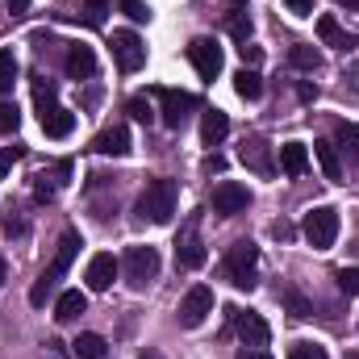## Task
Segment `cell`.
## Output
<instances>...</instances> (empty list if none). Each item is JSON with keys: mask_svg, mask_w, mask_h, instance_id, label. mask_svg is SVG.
<instances>
[{"mask_svg": "<svg viewBox=\"0 0 359 359\" xmlns=\"http://www.w3.org/2000/svg\"><path fill=\"white\" fill-rule=\"evenodd\" d=\"M234 92H238L243 100H259V96H264V76H259L255 67H243V72L234 76Z\"/></svg>", "mask_w": 359, "mask_h": 359, "instance_id": "obj_24", "label": "cell"}, {"mask_svg": "<svg viewBox=\"0 0 359 359\" xmlns=\"http://www.w3.org/2000/svg\"><path fill=\"white\" fill-rule=\"evenodd\" d=\"M117 4H121V13H126L130 21H138V25L151 21V4H147V0H117Z\"/></svg>", "mask_w": 359, "mask_h": 359, "instance_id": "obj_32", "label": "cell"}, {"mask_svg": "<svg viewBox=\"0 0 359 359\" xmlns=\"http://www.w3.org/2000/svg\"><path fill=\"white\" fill-rule=\"evenodd\" d=\"M155 96H159V121H163L168 130H180V126L192 117V109H196V96H192V92L155 88Z\"/></svg>", "mask_w": 359, "mask_h": 359, "instance_id": "obj_8", "label": "cell"}, {"mask_svg": "<svg viewBox=\"0 0 359 359\" xmlns=\"http://www.w3.org/2000/svg\"><path fill=\"white\" fill-rule=\"evenodd\" d=\"M121 271H126V284L130 288H147L155 276H159V251L155 247H130L126 255H121Z\"/></svg>", "mask_w": 359, "mask_h": 359, "instance_id": "obj_6", "label": "cell"}, {"mask_svg": "<svg viewBox=\"0 0 359 359\" xmlns=\"http://www.w3.org/2000/svg\"><path fill=\"white\" fill-rule=\"evenodd\" d=\"M59 184H63V180H55V176H46V172H42V176L34 180V196H38V201L46 205V201H55V192H59Z\"/></svg>", "mask_w": 359, "mask_h": 359, "instance_id": "obj_31", "label": "cell"}, {"mask_svg": "<svg viewBox=\"0 0 359 359\" xmlns=\"http://www.w3.org/2000/svg\"><path fill=\"white\" fill-rule=\"evenodd\" d=\"M288 359H326V347L322 343H292Z\"/></svg>", "mask_w": 359, "mask_h": 359, "instance_id": "obj_35", "label": "cell"}, {"mask_svg": "<svg viewBox=\"0 0 359 359\" xmlns=\"http://www.w3.org/2000/svg\"><path fill=\"white\" fill-rule=\"evenodd\" d=\"M230 38H234V42H243V46H247V38H251V17H247L243 8H234V13H230Z\"/></svg>", "mask_w": 359, "mask_h": 359, "instance_id": "obj_29", "label": "cell"}, {"mask_svg": "<svg viewBox=\"0 0 359 359\" xmlns=\"http://www.w3.org/2000/svg\"><path fill=\"white\" fill-rule=\"evenodd\" d=\"M4 280H8V264L0 259V288H4Z\"/></svg>", "mask_w": 359, "mask_h": 359, "instance_id": "obj_48", "label": "cell"}, {"mask_svg": "<svg viewBox=\"0 0 359 359\" xmlns=\"http://www.w3.org/2000/svg\"><path fill=\"white\" fill-rule=\"evenodd\" d=\"M230 322H234V334L243 339V347H268L271 343V326L255 309H230Z\"/></svg>", "mask_w": 359, "mask_h": 359, "instance_id": "obj_10", "label": "cell"}, {"mask_svg": "<svg viewBox=\"0 0 359 359\" xmlns=\"http://www.w3.org/2000/svg\"><path fill=\"white\" fill-rule=\"evenodd\" d=\"M339 209H330V205H318V209H309L305 213V222H301V234H305V243L313 247V251H330L334 247V238H339Z\"/></svg>", "mask_w": 359, "mask_h": 359, "instance_id": "obj_4", "label": "cell"}, {"mask_svg": "<svg viewBox=\"0 0 359 359\" xmlns=\"http://www.w3.org/2000/svg\"><path fill=\"white\" fill-rule=\"evenodd\" d=\"M117 271H121V264H117L109 251L92 255V259H88V271H84V280H88V292H109V288H113V280H117Z\"/></svg>", "mask_w": 359, "mask_h": 359, "instance_id": "obj_13", "label": "cell"}, {"mask_svg": "<svg viewBox=\"0 0 359 359\" xmlns=\"http://www.w3.org/2000/svg\"><path fill=\"white\" fill-rule=\"evenodd\" d=\"M226 280L234 284V288H255L259 284V247L251 243V238H238L230 251H226Z\"/></svg>", "mask_w": 359, "mask_h": 359, "instance_id": "obj_3", "label": "cell"}, {"mask_svg": "<svg viewBox=\"0 0 359 359\" xmlns=\"http://www.w3.org/2000/svg\"><path fill=\"white\" fill-rule=\"evenodd\" d=\"M72 130H76V113H72V109H59V104H55L50 113H42V134H46V138H67Z\"/></svg>", "mask_w": 359, "mask_h": 359, "instance_id": "obj_21", "label": "cell"}, {"mask_svg": "<svg viewBox=\"0 0 359 359\" xmlns=\"http://www.w3.org/2000/svg\"><path fill=\"white\" fill-rule=\"evenodd\" d=\"M238 359H271V355H268V347H243Z\"/></svg>", "mask_w": 359, "mask_h": 359, "instance_id": "obj_42", "label": "cell"}, {"mask_svg": "<svg viewBox=\"0 0 359 359\" xmlns=\"http://www.w3.org/2000/svg\"><path fill=\"white\" fill-rule=\"evenodd\" d=\"M4 234H8V238H21V234H25V217H21V209H8V213H4Z\"/></svg>", "mask_w": 359, "mask_h": 359, "instance_id": "obj_36", "label": "cell"}, {"mask_svg": "<svg viewBox=\"0 0 359 359\" xmlns=\"http://www.w3.org/2000/svg\"><path fill=\"white\" fill-rule=\"evenodd\" d=\"M205 172H226V159H222V155H209V159H205Z\"/></svg>", "mask_w": 359, "mask_h": 359, "instance_id": "obj_43", "label": "cell"}, {"mask_svg": "<svg viewBox=\"0 0 359 359\" xmlns=\"http://www.w3.org/2000/svg\"><path fill=\"white\" fill-rule=\"evenodd\" d=\"M84 313H88V297H84L80 288L59 292V301H55V322H59V326H72V322H80Z\"/></svg>", "mask_w": 359, "mask_h": 359, "instance_id": "obj_17", "label": "cell"}, {"mask_svg": "<svg viewBox=\"0 0 359 359\" xmlns=\"http://www.w3.org/2000/svg\"><path fill=\"white\" fill-rule=\"evenodd\" d=\"M126 113H130L134 121H142V126H151V121H155V104H151L147 96H130V104H126Z\"/></svg>", "mask_w": 359, "mask_h": 359, "instance_id": "obj_28", "label": "cell"}, {"mask_svg": "<svg viewBox=\"0 0 359 359\" xmlns=\"http://www.w3.org/2000/svg\"><path fill=\"white\" fill-rule=\"evenodd\" d=\"M138 359H163V355H159L155 347H147V351H142V355H138Z\"/></svg>", "mask_w": 359, "mask_h": 359, "instance_id": "obj_47", "label": "cell"}, {"mask_svg": "<svg viewBox=\"0 0 359 359\" xmlns=\"http://www.w3.org/2000/svg\"><path fill=\"white\" fill-rule=\"evenodd\" d=\"M234 4H243V0H234Z\"/></svg>", "mask_w": 359, "mask_h": 359, "instance_id": "obj_50", "label": "cell"}, {"mask_svg": "<svg viewBox=\"0 0 359 359\" xmlns=\"http://www.w3.org/2000/svg\"><path fill=\"white\" fill-rule=\"evenodd\" d=\"M13 80H17V59L13 50H0V92L13 88Z\"/></svg>", "mask_w": 359, "mask_h": 359, "instance_id": "obj_33", "label": "cell"}, {"mask_svg": "<svg viewBox=\"0 0 359 359\" xmlns=\"http://www.w3.org/2000/svg\"><path fill=\"white\" fill-rule=\"evenodd\" d=\"M334 280H339V288H343L347 297H359V268H339Z\"/></svg>", "mask_w": 359, "mask_h": 359, "instance_id": "obj_34", "label": "cell"}, {"mask_svg": "<svg viewBox=\"0 0 359 359\" xmlns=\"http://www.w3.org/2000/svg\"><path fill=\"white\" fill-rule=\"evenodd\" d=\"M205 259H209V251H205V238H201V213H192L176 234V264L196 271V268H205Z\"/></svg>", "mask_w": 359, "mask_h": 359, "instance_id": "obj_5", "label": "cell"}, {"mask_svg": "<svg viewBox=\"0 0 359 359\" xmlns=\"http://www.w3.org/2000/svg\"><path fill=\"white\" fill-rule=\"evenodd\" d=\"M176 201H180L176 180H151V184L138 192V217H142V222H155V226H168V222L176 217Z\"/></svg>", "mask_w": 359, "mask_h": 359, "instance_id": "obj_2", "label": "cell"}, {"mask_svg": "<svg viewBox=\"0 0 359 359\" xmlns=\"http://www.w3.org/2000/svg\"><path fill=\"white\" fill-rule=\"evenodd\" d=\"M55 96H59V88H55L50 80H38V84H34V100H38V109H42V113H50V109H55Z\"/></svg>", "mask_w": 359, "mask_h": 359, "instance_id": "obj_30", "label": "cell"}, {"mask_svg": "<svg viewBox=\"0 0 359 359\" xmlns=\"http://www.w3.org/2000/svg\"><path fill=\"white\" fill-rule=\"evenodd\" d=\"M297 96L309 104V100H318V88H313V84H301V88H297Z\"/></svg>", "mask_w": 359, "mask_h": 359, "instance_id": "obj_44", "label": "cell"}, {"mask_svg": "<svg viewBox=\"0 0 359 359\" xmlns=\"http://www.w3.org/2000/svg\"><path fill=\"white\" fill-rule=\"evenodd\" d=\"M318 38H322L326 46L343 50V55H347V50H355V34H347V29L339 25V17H330V13H326V17H318Z\"/></svg>", "mask_w": 359, "mask_h": 359, "instance_id": "obj_18", "label": "cell"}, {"mask_svg": "<svg viewBox=\"0 0 359 359\" xmlns=\"http://www.w3.org/2000/svg\"><path fill=\"white\" fill-rule=\"evenodd\" d=\"M347 359H359V351H347Z\"/></svg>", "mask_w": 359, "mask_h": 359, "instance_id": "obj_49", "label": "cell"}, {"mask_svg": "<svg viewBox=\"0 0 359 359\" xmlns=\"http://www.w3.org/2000/svg\"><path fill=\"white\" fill-rule=\"evenodd\" d=\"M63 67H67V76H72V80H92V76H96V50L84 46V42H72V46H67Z\"/></svg>", "mask_w": 359, "mask_h": 359, "instance_id": "obj_16", "label": "cell"}, {"mask_svg": "<svg viewBox=\"0 0 359 359\" xmlns=\"http://www.w3.org/2000/svg\"><path fill=\"white\" fill-rule=\"evenodd\" d=\"M104 8H109V0H88V25H100Z\"/></svg>", "mask_w": 359, "mask_h": 359, "instance_id": "obj_39", "label": "cell"}, {"mask_svg": "<svg viewBox=\"0 0 359 359\" xmlns=\"http://www.w3.org/2000/svg\"><path fill=\"white\" fill-rule=\"evenodd\" d=\"M226 134H230V117H226L222 109H205V113H201V142H205V147H222Z\"/></svg>", "mask_w": 359, "mask_h": 359, "instance_id": "obj_19", "label": "cell"}, {"mask_svg": "<svg viewBox=\"0 0 359 359\" xmlns=\"http://www.w3.org/2000/svg\"><path fill=\"white\" fill-rule=\"evenodd\" d=\"M334 134H339V151L351 159V168H359V126L355 121H339Z\"/></svg>", "mask_w": 359, "mask_h": 359, "instance_id": "obj_23", "label": "cell"}, {"mask_svg": "<svg viewBox=\"0 0 359 359\" xmlns=\"http://www.w3.org/2000/svg\"><path fill=\"white\" fill-rule=\"evenodd\" d=\"M313 155H318L326 180H343V159H339V147H334L330 138H318V142H313Z\"/></svg>", "mask_w": 359, "mask_h": 359, "instance_id": "obj_22", "label": "cell"}, {"mask_svg": "<svg viewBox=\"0 0 359 359\" xmlns=\"http://www.w3.org/2000/svg\"><path fill=\"white\" fill-rule=\"evenodd\" d=\"M17 121H21V113H17V104H13V100H4V104H0V134H8V130H17Z\"/></svg>", "mask_w": 359, "mask_h": 359, "instance_id": "obj_37", "label": "cell"}, {"mask_svg": "<svg viewBox=\"0 0 359 359\" xmlns=\"http://www.w3.org/2000/svg\"><path fill=\"white\" fill-rule=\"evenodd\" d=\"M8 13H13V17H21V13H29V0H8Z\"/></svg>", "mask_w": 359, "mask_h": 359, "instance_id": "obj_45", "label": "cell"}, {"mask_svg": "<svg viewBox=\"0 0 359 359\" xmlns=\"http://www.w3.org/2000/svg\"><path fill=\"white\" fill-rule=\"evenodd\" d=\"M238 159L251 168V172H259V176H271L276 172V163H271V147H268V138H247L243 142V151H238Z\"/></svg>", "mask_w": 359, "mask_h": 359, "instance_id": "obj_15", "label": "cell"}, {"mask_svg": "<svg viewBox=\"0 0 359 359\" xmlns=\"http://www.w3.org/2000/svg\"><path fill=\"white\" fill-rule=\"evenodd\" d=\"M84 243H80V230H63V238H59V251H55V259H50V268L42 271L38 280H34V288H29V305H46V297H55V288H59V280L72 271V259H76V251H80Z\"/></svg>", "mask_w": 359, "mask_h": 359, "instance_id": "obj_1", "label": "cell"}, {"mask_svg": "<svg viewBox=\"0 0 359 359\" xmlns=\"http://www.w3.org/2000/svg\"><path fill=\"white\" fill-rule=\"evenodd\" d=\"M305 168H309V147L305 142H284L280 147V172L288 180L305 176Z\"/></svg>", "mask_w": 359, "mask_h": 359, "instance_id": "obj_20", "label": "cell"}, {"mask_svg": "<svg viewBox=\"0 0 359 359\" xmlns=\"http://www.w3.org/2000/svg\"><path fill=\"white\" fill-rule=\"evenodd\" d=\"M334 4H343V8H351V13H359V0H334Z\"/></svg>", "mask_w": 359, "mask_h": 359, "instance_id": "obj_46", "label": "cell"}, {"mask_svg": "<svg viewBox=\"0 0 359 359\" xmlns=\"http://www.w3.org/2000/svg\"><path fill=\"white\" fill-rule=\"evenodd\" d=\"M188 59H192V67H196V76L201 80H217L222 76V67H226V55H222V46L213 42V38H192L188 42Z\"/></svg>", "mask_w": 359, "mask_h": 359, "instance_id": "obj_7", "label": "cell"}, {"mask_svg": "<svg viewBox=\"0 0 359 359\" xmlns=\"http://www.w3.org/2000/svg\"><path fill=\"white\" fill-rule=\"evenodd\" d=\"M21 159V147H0V180L8 176V168Z\"/></svg>", "mask_w": 359, "mask_h": 359, "instance_id": "obj_38", "label": "cell"}, {"mask_svg": "<svg viewBox=\"0 0 359 359\" xmlns=\"http://www.w3.org/2000/svg\"><path fill=\"white\" fill-rule=\"evenodd\" d=\"M247 205H251V188H247V184L222 180V184L213 188V213L234 217V213H247Z\"/></svg>", "mask_w": 359, "mask_h": 359, "instance_id": "obj_12", "label": "cell"}, {"mask_svg": "<svg viewBox=\"0 0 359 359\" xmlns=\"http://www.w3.org/2000/svg\"><path fill=\"white\" fill-rule=\"evenodd\" d=\"M288 63H292L297 72H322V50L301 42V46H292V50H288Z\"/></svg>", "mask_w": 359, "mask_h": 359, "instance_id": "obj_25", "label": "cell"}, {"mask_svg": "<svg viewBox=\"0 0 359 359\" xmlns=\"http://www.w3.org/2000/svg\"><path fill=\"white\" fill-rule=\"evenodd\" d=\"M113 59L121 72H138L147 63V42L134 29H113Z\"/></svg>", "mask_w": 359, "mask_h": 359, "instance_id": "obj_11", "label": "cell"}, {"mask_svg": "<svg viewBox=\"0 0 359 359\" xmlns=\"http://www.w3.org/2000/svg\"><path fill=\"white\" fill-rule=\"evenodd\" d=\"M288 8H292L297 17H309V13H313V0H288Z\"/></svg>", "mask_w": 359, "mask_h": 359, "instance_id": "obj_41", "label": "cell"}, {"mask_svg": "<svg viewBox=\"0 0 359 359\" xmlns=\"http://www.w3.org/2000/svg\"><path fill=\"white\" fill-rule=\"evenodd\" d=\"M213 313V288H205V284H192L188 292H184V301H180L176 318L180 326H188V330H196L205 318Z\"/></svg>", "mask_w": 359, "mask_h": 359, "instance_id": "obj_9", "label": "cell"}, {"mask_svg": "<svg viewBox=\"0 0 359 359\" xmlns=\"http://www.w3.org/2000/svg\"><path fill=\"white\" fill-rule=\"evenodd\" d=\"M292 234H297V230H292L288 222H271V238H280V243H288Z\"/></svg>", "mask_w": 359, "mask_h": 359, "instance_id": "obj_40", "label": "cell"}, {"mask_svg": "<svg viewBox=\"0 0 359 359\" xmlns=\"http://www.w3.org/2000/svg\"><path fill=\"white\" fill-rule=\"evenodd\" d=\"M92 151L96 155H113V159H126L130 155V130L126 126H109L92 138Z\"/></svg>", "mask_w": 359, "mask_h": 359, "instance_id": "obj_14", "label": "cell"}, {"mask_svg": "<svg viewBox=\"0 0 359 359\" xmlns=\"http://www.w3.org/2000/svg\"><path fill=\"white\" fill-rule=\"evenodd\" d=\"M72 351H76L80 359H104V351H109V343H104L100 334H92V330H84V334H76Z\"/></svg>", "mask_w": 359, "mask_h": 359, "instance_id": "obj_26", "label": "cell"}, {"mask_svg": "<svg viewBox=\"0 0 359 359\" xmlns=\"http://www.w3.org/2000/svg\"><path fill=\"white\" fill-rule=\"evenodd\" d=\"M280 297H284V305H288V313H292L297 322H305V318H313V305H309V301H305V297H301L297 288H284Z\"/></svg>", "mask_w": 359, "mask_h": 359, "instance_id": "obj_27", "label": "cell"}]
</instances>
